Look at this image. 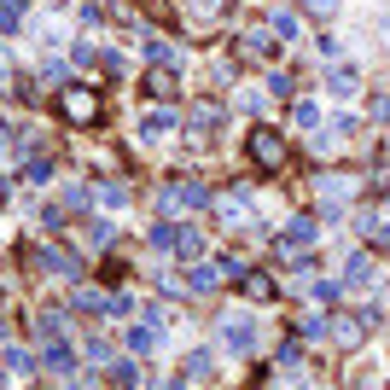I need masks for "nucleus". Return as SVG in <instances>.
Listing matches in <instances>:
<instances>
[{"instance_id": "1", "label": "nucleus", "mask_w": 390, "mask_h": 390, "mask_svg": "<svg viewBox=\"0 0 390 390\" xmlns=\"http://www.w3.org/2000/svg\"><path fill=\"white\" fill-rule=\"evenodd\" d=\"M251 164L256 169H286V140L274 134V128H251Z\"/></svg>"}, {"instance_id": "2", "label": "nucleus", "mask_w": 390, "mask_h": 390, "mask_svg": "<svg viewBox=\"0 0 390 390\" xmlns=\"http://www.w3.org/2000/svg\"><path fill=\"white\" fill-rule=\"evenodd\" d=\"M64 117H70V123H93V117H100V100H93V93L88 88H70V93H64Z\"/></svg>"}, {"instance_id": "3", "label": "nucleus", "mask_w": 390, "mask_h": 390, "mask_svg": "<svg viewBox=\"0 0 390 390\" xmlns=\"http://www.w3.org/2000/svg\"><path fill=\"white\" fill-rule=\"evenodd\" d=\"M157 198H164V204H210V187L204 181H169Z\"/></svg>"}, {"instance_id": "4", "label": "nucleus", "mask_w": 390, "mask_h": 390, "mask_svg": "<svg viewBox=\"0 0 390 390\" xmlns=\"http://www.w3.org/2000/svg\"><path fill=\"white\" fill-rule=\"evenodd\" d=\"M36 263H41L47 274H64V280H82V263H76V256H70V251H41V256H36Z\"/></svg>"}, {"instance_id": "5", "label": "nucleus", "mask_w": 390, "mask_h": 390, "mask_svg": "<svg viewBox=\"0 0 390 390\" xmlns=\"http://www.w3.org/2000/svg\"><path fill=\"white\" fill-rule=\"evenodd\" d=\"M239 291H245V297H274V280H268V274H239Z\"/></svg>"}, {"instance_id": "6", "label": "nucleus", "mask_w": 390, "mask_h": 390, "mask_svg": "<svg viewBox=\"0 0 390 390\" xmlns=\"http://www.w3.org/2000/svg\"><path fill=\"white\" fill-rule=\"evenodd\" d=\"M309 239H315V221H309V216H297V221H291V233H286V251L309 245Z\"/></svg>"}, {"instance_id": "7", "label": "nucleus", "mask_w": 390, "mask_h": 390, "mask_svg": "<svg viewBox=\"0 0 390 390\" xmlns=\"http://www.w3.org/2000/svg\"><path fill=\"white\" fill-rule=\"evenodd\" d=\"M192 128H198V134L221 128V105H198V111H192Z\"/></svg>"}, {"instance_id": "8", "label": "nucleus", "mask_w": 390, "mask_h": 390, "mask_svg": "<svg viewBox=\"0 0 390 390\" xmlns=\"http://www.w3.org/2000/svg\"><path fill=\"white\" fill-rule=\"evenodd\" d=\"M164 128H175V111H152V117H146V134H152V140L164 134Z\"/></svg>"}, {"instance_id": "9", "label": "nucleus", "mask_w": 390, "mask_h": 390, "mask_svg": "<svg viewBox=\"0 0 390 390\" xmlns=\"http://www.w3.org/2000/svg\"><path fill=\"white\" fill-rule=\"evenodd\" d=\"M70 367H76L70 350H47V373H70Z\"/></svg>"}, {"instance_id": "10", "label": "nucleus", "mask_w": 390, "mask_h": 390, "mask_svg": "<svg viewBox=\"0 0 390 390\" xmlns=\"http://www.w3.org/2000/svg\"><path fill=\"white\" fill-rule=\"evenodd\" d=\"M146 239H152V251H169V245H175V227H164V221H157Z\"/></svg>"}, {"instance_id": "11", "label": "nucleus", "mask_w": 390, "mask_h": 390, "mask_svg": "<svg viewBox=\"0 0 390 390\" xmlns=\"http://www.w3.org/2000/svg\"><path fill=\"white\" fill-rule=\"evenodd\" d=\"M175 245H181L187 256H198V251H204V239H198V233H192V227H181V233H175Z\"/></svg>"}, {"instance_id": "12", "label": "nucleus", "mask_w": 390, "mask_h": 390, "mask_svg": "<svg viewBox=\"0 0 390 390\" xmlns=\"http://www.w3.org/2000/svg\"><path fill=\"white\" fill-rule=\"evenodd\" d=\"M227 344H233V350H251L256 332H251V327H227Z\"/></svg>"}, {"instance_id": "13", "label": "nucleus", "mask_w": 390, "mask_h": 390, "mask_svg": "<svg viewBox=\"0 0 390 390\" xmlns=\"http://www.w3.org/2000/svg\"><path fill=\"white\" fill-rule=\"evenodd\" d=\"M146 53H152L157 64H175V47H169V41H157V36H152V41H146Z\"/></svg>"}, {"instance_id": "14", "label": "nucleus", "mask_w": 390, "mask_h": 390, "mask_svg": "<svg viewBox=\"0 0 390 390\" xmlns=\"http://www.w3.org/2000/svg\"><path fill=\"white\" fill-rule=\"evenodd\" d=\"M245 53H256V58H274V41H268V36H245Z\"/></svg>"}, {"instance_id": "15", "label": "nucleus", "mask_w": 390, "mask_h": 390, "mask_svg": "<svg viewBox=\"0 0 390 390\" xmlns=\"http://www.w3.org/2000/svg\"><path fill=\"white\" fill-rule=\"evenodd\" d=\"M350 274H344V280H355V286H361V280H373V274H367V256H350V263H344Z\"/></svg>"}, {"instance_id": "16", "label": "nucleus", "mask_w": 390, "mask_h": 390, "mask_svg": "<svg viewBox=\"0 0 390 390\" xmlns=\"http://www.w3.org/2000/svg\"><path fill=\"white\" fill-rule=\"evenodd\" d=\"M128 344H134V350H152L157 332H152V327H134V332H128Z\"/></svg>"}, {"instance_id": "17", "label": "nucleus", "mask_w": 390, "mask_h": 390, "mask_svg": "<svg viewBox=\"0 0 390 390\" xmlns=\"http://www.w3.org/2000/svg\"><path fill=\"white\" fill-rule=\"evenodd\" d=\"M216 286V268H192V291H210Z\"/></svg>"}, {"instance_id": "18", "label": "nucleus", "mask_w": 390, "mask_h": 390, "mask_svg": "<svg viewBox=\"0 0 390 390\" xmlns=\"http://www.w3.org/2000/svg\"><path fill=\"white\" fill-rule=\"evenodd\" d=\"M58 320H64V315H41V320H36V332H41V338H58Z\"/></svg>"}, {"instance_id": "19", "label": "nucleus", "mask_w": 390, "mask_h": 390, "mask_svg": "<svg viewBox=\"0 0 390 390\" xmlns=\"http://www.w3.org/2000/svg\"><path fill=\"white\" fill-rule=\"evenodd\" d=\"M303 6H309V12H332V0H303Z\"/></svg>"}, {"instance_id": "20", "label": "nucleus", "mask_w": 390, "mask_h": 390, "mask_svg": "<svg viewBox=\"0 0 390 390\" xmlns=\"http://www.w3.org/2000/svg\"><path fill=\"white\" fill-rule=\"evenodd\" d=\"M0 315H6V291H0Z\"/></svg>"}, {"instance_id": "21", "label": "nucleus", "mask_w": 390, "mask_h": 390, "mask_svg": "<svg viewBox=\"0 0 390 390\" xmlns=\"http://www.w3.org/2000/svg\"><path fill=\"white\" fill-rule=\"evenodd\" d=\"M0 140H6V123H0Z\"/></svg>"}]
</instances>
